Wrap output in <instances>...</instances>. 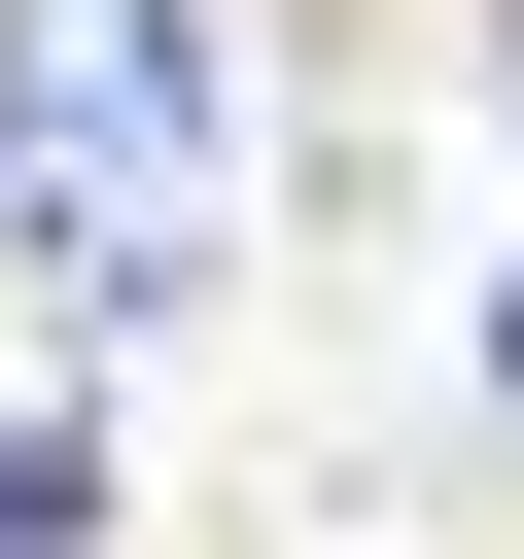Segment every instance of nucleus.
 Wrapping results in <instances>:
<instances>
[{
    "label": "nucleus",
    "instance_id": "f257e3e1",
    "mask_svg": "<svg viewBox=\"0 0 524 559\" xmlns=\"http://www.w3.org/2000/svg\"><path fill=\"white\" fill-rule=\"evenodd\" d=\"M245 35L210 0H0V245L70 314H210L245 280Z\"/></svg>",
    "mask_w": 524,
    "mask_h": 559
},
{
    "label": "nucleus",
    "instance_id": "f03ea898",
    "mask_svg": "<svg viewBox=\"0 0 524 559\" xmlns=\"http://www.w3.org/2000/svg\"><path fill=\"white\" fill-rule=\"evenodd\" d=\"M70 524H105V489H70V419H0V559H70Z\"/></svg>",
    "mask_w": 524,
    "mask_h": 559
},
{
    "label": "nucleus",
    "instance_id": "7ed1b4c3",
    "mask_svg": "<svg viewBox=\"0 0 524 559\" xmlns=\"http://www.w3.org/2000/svg\"><path fill=\"white\" fill-rule=\"evenodd\" d=\"M489 384H524V245H489Z\"/></svg>",
    "mask_w": 524,
    "mask_h": 559
}]
</instances>
